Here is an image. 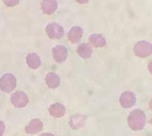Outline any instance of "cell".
Masks as SVG:
<instances>
[{"mask_svg": "<svg viewBox=\"0 0 152 136\" xmlns=\"http://www.w3.org/2000/svg\"><path fill=\"white\" fill-rule=\"evenodd\" d=\"M127 122L129 127L132 130H141L144 128L146 124L145 114L141 110H134L129 116Z\"/></svg>", "mask_w": 152, "mask_h": 136, "instance_id": "1", "label": "cell"}, {"mask_svg": "<svg viewBox=\"0 0 152 136\" xmlns=\"http://www.w3.org/2000/svg\"><path fill=\"white\" fill-rule=\"evenodd\" d=\"M17 86V79L10 73L3 75L0 79V88L6 93H10Z\"/></svg>", "mask_w": 152, "mask_h": 136, "instance_id": "2", "label": "cell"}, {"mask_svg": "<svg viewBox=\"0 0 152 136\" xmlns=\"http://www.w3.org/2000/svg\"><path fill=\"white\" fill-rule=\"evenodd\" d=\"M134 52L138 57H148L152 53V45L150 43L145 41H139L134 45Z\"/></svg>", "mask_w": 152, "mask_h": 136, "instance_id": "3", "label": "cell"}, {"mask_svg": "<svg viewBox=\"0 0 152 136\" xmlns=\"http://www.w3.org/2000/svg\"><path fill=\"white\" fill-rule=\"evenodd\" d=\"M48 36L52 39H59L64 35V28L56 23H52L45 27Z\"/></svg>", "mask_w": 152, "mask_h": 136, "instance_id": "4", "label": "cell"}, {"mask_svg": "<svg viewBox=\"0 0 152 136\" xmlns=\"http://www.w3.org/2000/svg\"><path fill=\"white\" fill-rule=\"evenodd\" d=\"M11 101L13 105L17 108H23L29 102L27 95L21 91L13 93L11 96Z\"/></svg>", "mask_w": 152, "mask_h": 136, "instance_id": "5", "label": "cell"}, {"mask_svg": "<svg viewBox=\"0 0 152 136\" xmlns=\"http://www.w3.org/2000/svg\"><path fill=\"white\" fill-rule=\"evenodd\" d=\"M136 97L132 92H125L120 96L119 103L124 108H130L135 105Z\"/></svg>", "mask_w": 152, "mask_h": 136, "instance_id": "6", "label": "cell"}, {"mask_svg": "<svg viewBox=\"0 0 152 136\" xmlns=\"http://www.w3.org/2000/svg\"><path fill=\"white\" fill-rule=\"evenodd\" d=\"M53 57L58 63H62L68 56V50L63 45H57L52 50Z\"/></svg>", "mask_w": 152, "mask_h": 136, "instance_id": "7", "label": "cell"}, {"mask_svg": "<svg viewBox=\"0 0 152 136\" xmlns=\"http://www.w3.org/2000/svg\"><path fill=\"white\" fill-rule=\"evenodd\" d=\"M83 35V29L78 26L72 27L68 33V39L72 43H78L80 41Z\"/></svg>", "mask_w": 152, "mask_h": 136, "instance_id": "8", "label": "cell"}, {"mask_svg": "<svg viewBox=\"0 0 152 136\" xmlns=\"http://www.w3.org/2000/svg\"><path fill=\"white\" fill-rule=\"evenodd\" d=\"M43 128V124L38 119H33L26 126L25 131L28 134H36L41 131Z\"/></svg>", "mask_w": 152, "mask_h": 136, "instance_id": "9", "label": "cell"}, {"mask_svg": "<svg viewBox=\"0 0 152 136\" xmlns=\"http://www.w3.org/2000/svg\"><path fill=\"white\" fill-rule=\"evenodd\" d=\"M78 55L83 59H87L92 56L93 50L91 45L88 43H83L80 44L77 50Z\"/></svg>", "mask_w": 152, "mask_h": 136, "instance_id": "10", "label": "cell"}, {"mask_svg": "<svg viewBox=\"0 0 152 136\" xmlns=\"http://www.w3.org/2000/svg\"><path fill=\"white\" fill-rule=\"evenodd\" d=\"M89 42L91 45L96 48H101L105 47L107 44L105 38L100 34H92L88 38Z\"/></svg>", "mask_w": 152, "mask_h": 136, "instance_id": "11", "label": "cell"}, {"mask_svg": "<svg viewBox=\"0 0 152 136\" xmlns=\"http://www.w3.org/2000/svg\"><path fill=\"white\" fill-rule=\"evenodd\" d=\"M41 9L42 12L47 15H52L53 13L58 7V3L56 1H49V0H46V1H42L41 3Z\"/></svg>", "mask_w": 152, "mask_h": 136, "instance_id": "12", "label": "cell"}, {"mask_svg": "<svg viewBox=\"0 0 152 136\" xmlns=\"http://www.w3.org/2000/svg\"><path fill=\"white\" fill-rule=\"evenodd\" d=\"M50 114L54 117H61L66 113V108L61 103H56L50 106L49 109Z\"/></svg>", "mask_w": 152, "mask_h": 136, "instance_id": "13", "label": "cell"}, {"mask_svg": "<svg viewBox=\"0 0 152 136\" xmlns=\"http://www.w3.org/2000/svg\"><path fill=\"white\" fill-rule=\"evenodd\" d=\"M26 59L27 65L32 69H37L41 64L40 57L35 53L28 54Z\"/></svg>", "mask_w": 152, "mask_h": 136, "instance_id": "14", "label": "cell"}, {"mask_svg": "<svg viewBox=\"0 0 152 136\" xmlns=\"http://www.w3.org/2000/svg\"><path fill=\"white\" fill-rule=\"evenodd\" d=\"M46 84L50 88H56L60 84V79L58 76L55 73H49L45 78Z\"/></svg>", "mask_w": 152, "mask_h": 136, "instance_id": "15", "label": "cell"}, {"mask_svg": "<svg viewBox=\"0 0 152 136\" xmlns=\"http://www.w3.org/2000/svg\"><path fill=\"white\" fill-rule=\"evenodd\" d=\"M86 117L81 114H77L72 116L70 120V124L72 128L78 129L84 125L86 122Z\"/></svg>", "mask_w": 152, "mask_h": 136, "instance_id": "16", "label": "cell"}, {"mask_svg": "<svg viewBox=\"0 0 152 136\" xmlns=\"http://www.w3.org/2000/svg\"><path fill=\"white\" fill-rule=\"evenodd\" d=\"M4 3L8 7H13L18 5L20 1L18 0H12V1H4Z\"/></svg>", "mask_w": 152, "mask_h": 136, "instance_id": "17", "label": "cell"}, {"mask_svg": "<svg viewBox=\"0 0 152 136\" xmlns=\"http://www.w3.org/2000/svg\"><path fill=\"white\" fill-rule=\"evenodd\" d=\"M5 129V125L3 122L2 121H0V136H1L4 133Z\"/></svg>", "mask_w": 152, "mask_h": 136, "instance_id": "18", "label": "cell"}, {"mask_svg": "<svg viewBox=\"0 0 152 136\" xmlns=\"http://www.w3.org/2000/svg\"><path fill=\"white\" fill-rule=\"evenodd\" d=\"M40 136H55V135L50 133H44V134H41Z\"/></svg>", "mask_w": 152, "mask_h": 136, "instance_id": "19", "label": "cell"}]
</instances>
